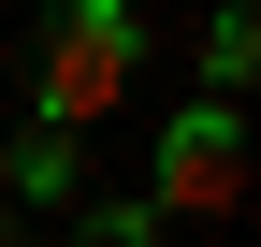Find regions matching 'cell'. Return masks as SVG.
Masks as SVG:
<instances>
[{"mask_svg":"<svg viewBox=\"0 0 261 247\" xmlns=\"http://www.w3.org/2000/svg\"><path fill=\"white\" fill-rule=\"evenodd\" d=\"M232 204H247V116L232 102L160 116V204L145 218H232Z\"/></svg>","mask_w":261,"mask_h":247,"instance_id":"cell-2","label":"cell"},{"mask_svg":"<svg viewBox=\"0 0 261 247\" xmlns=\"http://www.w3.org/2000/svg\"><path fill=\"white\" fill-rule=\"evenodd\" d=\"M0 247H44V233H29V218H15V204H0Z\"/></svg>","mask_w":261,"mask_h":247,"instance_id":"cell-6","label":"cell"},{"mask_svg":"<svg viewBox=\"0 0 261 247\" xmlns=\"http://www.w3.org/2000/svg\"><path fill=\"white\" fill-rule=\"evenodd\" d=\"M247 58H261V29H247V15H218V29H203V73H218V102L247 87Z\"/></svg>","mask_w":261,"mask_h":247,"instance_id":"cell-4","label":"cell"},{"mask_svg":"<svg viewBox=\"0 0 261 247\" xmlns=\"http://www.w3.org/2000/svg\"><path fill=\"white\" fill-rule=\"evenodd\" d=\"M130 73H145V29H130L116 0H58V29H44V116H29V131H73L87 145V116L130 102Z\"/></svg>","mask_w":261,"mask_h":247,"instance_id":"cell-1","label":"cell"},{"mask_svg":"<svg viewBox=\"0 0 261 247\" xmlns=\"http://www.w3.org/2000/svg\"><path fill=\"white\" fill-rule=\"evenodd\" d=\"M73 175H87V145H73V131H15V145H0V204H15V218L73 204Z\"/></svg>","mask_w":261,"mask_h":247,"instance_id":"cell-3","label":"cell"},{"mask_svg":"<svg viewBox=\"0 0 261 247\" xmlns=\"http://www.w3.org/2000/svg\"><path fill=\"white\" fill-rule=\"evenodd\" d=\"M87 233H102V247H160V218H145V204H87Z\"/></svg>","mask_w":261,"mask_h":247,"instance_id":"cell-5","label":"cell"}]
</instances>
